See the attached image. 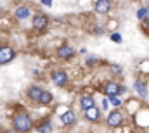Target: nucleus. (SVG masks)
I'll list each match as a JSON object with an SVG mask.
<instances>
[{"instance_id": "nucleus-6", "label": "nucleus", "mask_w": 149, "mask_h": 133, "mask_svg": "<svg viewBox=\"0 0 149 133\" xmlns=\"http://www.w3.org/2000/svg\"><path fill=\"white\" fill-rule=\"evenodd\" d=\"M95 10H97L99 14H108V12L111 10V2H109V0H97Z\"/></svg>"}, {"instance_id": "nucleus-13", "label": "nucleus", "mask_w": 149, "mask_h": 133, "mask_svg": "<svg viewBox=\"0 0 149 133\" xmlns=\"http://www.w3.org/2000/svg\"><path fill=\"white\" fill-rule=\"evenodd\" d=\"M30 16V9L28 7H19V9H16V17L17 19H26Z\"/></svg>"}, {"instance_id": "nucleus-21", "label": "nucleus", "mask_w": 149, "mask_h": 133, "mask_svg": "<svg viewBox=\"0 0 149 133\" xmlns=\"http://www.w3.org/2000/svg\"><path fill=\"white\" fill-rule=\"evenodd\" d=\"M87 62H88V64H95V57H88Z\"/></svg>"}, {"instance_id": "nucleus-24", "label": "nucleus", "mask_w": 149, "mask_h": 133, "mask_svg": "<svg viewBox=\"0 0 149 133\" xmlns=\"http://www.w3.org/2000/svg\"><path fill=\"white\" fill-rule=\"evenodd\" d=\"M148 26H149V17H148Z\"/></svg>"}, {"instance_id": "nucleus-20", "label": "nucleus", "mask_w": 149, "mask_h": 133, "mask_svg": "<svg viewBox=\"0 0 149 133\" xmlns=\"http://www.w3.org/2000/svg\"><path fill=\"white\" fill-rule=\"evenodd\" d=\"M108 105H109V102H108V100H102V111H106Z\"/></svg>"}, {"instance_id": "nucleus-7", "label": "nucleus", "mask_w": 149, "mask_h": 133, "mask_svg": "<svg viewBox=\"0 0 149 133\" xmlns=\"http://www.w3.org/2000/svg\"><path fill=\"white\" fill-rule=\"evenodd\" d=\"M74 121H76V114H74L73 111H66V112L61 116V123H63L64 126H70V125H73Z\"/></svg>"}, {"instance_id": "nucleus-18", "label": "nucleus", "mask_w": 149, "mask_h": 133, "mask_svg": "<svg viewBox=\"0 0 149 133\" xmlns=\"http://www.w3.org/2000/svg\"><path fill=\"white\" fill-rule=\"evenodd\" d=\"M111 40H113V42H116V43H121V36H120V33H113L111 35Z\"/></svg>"}, {"instance_id": "nucleus-11", "label": "nucleus", "mask_w": 149, "mask_h": 133, "mask_svg": "<svg viewBox=\"0 0 149 133\" xmlns=\"http://www.w3.org/2000/svg\"><path fill=\"white\" fill-rule=\"evenodd\" d=\"M80 105H81V109H83V111H87V109L94 107V99H92L90 95H83V97L80 99Z\"/></svg>"}, {"instance_id": "nucleus-5", "label": "nucleus", "mask_w": 149, "mask_h": 133, "mask_svg": "<svg viewBox=\"0 0 149 133\" xmlns=\"http://www.w3.org/2000/svg\"><path fill=\"white\" fill-rule=\"evenodd\" d=\"M52 81H54L57 87H64L66 81H68V74H66L64 71H56V73L52 74Z\"/></svg>"}, {"instance_id": "nucleus-14", "label": "nucleus", "mask_w": 149, "mask_h": 133, "mask_svg": "<svg viewBox=\"0 0 149 133\" xmlns=\"http://www.w3.org/2000/svg\"><path fill=\"white\" fill-rule=\"evenodd\" d=\"M40 94H42V88L40 87H31L30 90H28V95L31 97L33 100H37L38 102V97H40Z\"/></svg>"}, {"instance_id": "nucleus-12", "label": "nucleus", "mask_w": 149, "mask_h": 133, "mask_svg": "<svg viewBox=\"0 0 149 133\" xmlns=\"http://www.w3.org/2000/svg\"><path fill=\"white\" fill-rule=\"evenodd\" d=\"M50 100H52L50 92H47V90H42V94H40V97H38V104H42V105H47Z\"/></svg>"}, {"instance_id": "nucleus-8", "label": "nucleus", "mask_w": 149, "mask_h": 133, "mask_svg": "<svg viewBox=\"0 0 149 133\" xmlns=\"http://www.w3.org/2000/svg\"><path fill=\"white\" fill-rule=\"evenodd\" d=\"M99 116H101V112H99V109H97L95 105L85 111V118H87L88 121H99Z\"/></svg>"}, {"instance_id": "nucleus-9", "label": "nucleus", "mask_w": 149, "mask_h": 133, "mask_svg": "<svg viewBox=\"0 0 149 133\" xmlns=\"http://www.w3.org/2000/svg\"><path fill=\"white\" fill-rule=\"evenodd\" d=\"M104 92H106L108 95H111V97H116V94H120V85L109 81V83L104 85Z\"/></svg>"}, {"instance_id": "nucleus-15", "label": "nucleus", "mask_w": 149, "mask_h": 133, "mask_svg": "<svg viewBox=\"0 0 149 133\" xmlns=\"http://www.w3.org/2000/svg\"><path fill=\"white\" fill-rule=\"evenodd\" d=\"M134 87H135V90L139 92V95H142V97H146V95H148V90H146V87H144V83H142V81H135V83H134Z\"/></svg>"}, {"instance_id": "nucleus-23", "label": "nucleus", "mask_w": 149, "mask_h": 133, "mask_svg": "<svg viewBox=\"0 0 149 133\" xmlns=\"http://www.w3.org/2000/svg\"><path fill=\"white\" fill-rule=\"evenodd\" d=\"M0 17H2V9H0Z\"/></svg>"}, {"instance_id": "nucleus-3", "label": "nucleus", "mask_w": 149, "mask_h": 133, "mask_svg": "<svg viewBox=\"0 0 149 133\" xmlns=\"http://www.w3.org/2000/svg\"><path fill=\"white\" fill-rule=\"evenodd\" d=\"M47 24H49L47 16H43V14H37V16H33V28H35V30L42 31V30L47 28Z\"/></svg>"}, {"instance_id": "nucleus-19", "label": "nucleus", "mask_w": 149, "mask_h": 133, "mask_svg": "<svg viewBox=\"0 0 149 133\" xmlns=\"http://www.w3.org/2000/svg\"><path fill=\"white\" fill-rule=\"evenodd\" d=\"M111 104L114 107H120V105H121V100L118 99V97H111Z\"/></svg>"}, {"instance_id": "nucleus-4", "label": "nucleus", "mask_w": 149, "mask_h": 133, "mask_svg": "<svg viewBox=\"0 0 149 133\" xmlns=\"http://www.w3.org/2000/svg\"><path fill=\"white\" fill-rule=\"evenodd\" d=\"M121 121H123V114H121L120 111H113L111 114L108 116V125L113 126V128L120 126V125H121Z\"/></svg>"}, {"instance_id": "nucleus-22", "label": "nucleus", "mask_w": 149, "mask_h": 133, "mask_svg": "<svg viewBox=\"0 0 149 133\" xmlns=\"http://www.w3.org/2000/svg\"><path fill=\"white\" fill-rule=\"evenodd\" d=\"M42 2H43V5H50L52 3V0H42Z\"/></svg>"}, {"instance_id": "nucleus-1", "label": "nucleus", "mask_w": 149, "mask_h": 133, "mask_svg": "<svg viewBox=\"0 0 149 133\" xmlns=\"http://www.w3.org/2000/svg\"><path fill=\"white\" fill-rule=\"evenodd\" d=\"M12 123H14L16 132H19V133H28L31 128H33V121H31V118H30L28 114H24V112L16 114V118H14Z\"/></svg>"}, {"instance_id": "nucleus-16", "label": "nucleus", "mask_w": 149, "mask_h": 133, "mask_svg": "<svg viewBox=\"0 0 149 133\" xmlns=\"http://www.w3.org/2000/svg\"><path fill=\"white\" fill-rule=\"evenodd\" d=\"M148 16H149V10L146 9V7H142V9L137 10V17H139V19H146Z\"/></svg>"}, {"instance_id": "nucleus-2", "label": "nucleus", "mask_w": 149, "mask_h": 133, "mask_svg": "<svg viewBox=\"0 0 149 133\" xmlns=\"http://www.w3.org/2000/svg\"><path fill=\"white\" fill-rule=\"evenodd\" d=\"M14 50L10 47H0V64H5V62H10L14 59Z\"/></svg>"}, {"instance_id": "nucleus-17", "label": "nucleus", "mask_w": 149, "mask_h": 133, "mask_svg": "<svg viewBox=\"0 0 149 133\" xmlns=\"http://www.w3.org/2000/svg\"><path fill=\"white\" fill-rule=\"evenodd\" d=\"M49 130H50V121H45V123L38 128V132L40 133H49Z\"/></svg>"}, {"instance_id": "nucleus-10", "label": "nucleus", "mask_w": 149, "mask_h": 133, "mask_svg": "<svg viewBox=\"0 0 149 133\" xmlns=\"http://www.w3.org/2000/svg\"><path fill=\"white\" fill-rule=\"evenodd\" d=\"M59 57L61 59H70V57H73V54H74V50L70 47V45H63L61 48H59Z\"/></svg>"}]
</instances>
